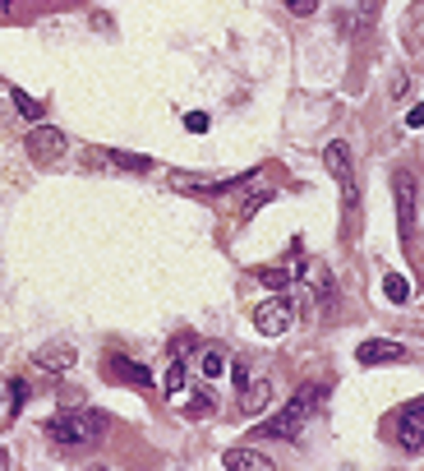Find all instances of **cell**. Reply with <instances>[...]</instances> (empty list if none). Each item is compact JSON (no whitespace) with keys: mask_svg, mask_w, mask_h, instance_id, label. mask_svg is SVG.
Here are the masks:
<instances>
[{"mask_svg":"<svg viewBox=\"0 0 424 471\" xmlns=\"http://www.w3.org/2000/svg\"><path fill=\"white\" fill-rule=\"evenodd\" d=\"M102 374H106L111 384H134V388H153V384H157L148 365H134V361H125V356H106V361H102Z\"/></svg>","mask_w":424,"mask_h":471,"instance_id":"30bf717a","label":"cell"},{"mask_svg":"<svg viewBox=\"0 0 424 471\" xmlns=\"http://www.w3.org/2000/svg\"><path fill=\"white\" fill-rule=\"evenodd\" d=\"M162 388H167V397H185V388H189V370H185V356H171Z\"/></svg>","mask_w":424,"mask_h":471,"instance_id":"ac0fdd59","label":"cell"},{"mask_svg":"<svg viewBox=\"0 0 424 471\" xmlns=\"http://www.w3.org/2000/svg\"><path fill=\"white\" fill-rule=\"evenodd\" d=\"M84 167L88 171H102V167H125V171H153L148 158H138V153H116V148H84Z\"/></svg>","mask_w":424,"mask_h":471,"instance_id":"9c48e42d","label":"cell"},{"mask_svg":"<svg viewBox=\"0 0 424 471\" xmlns=\"http://www.w3.org/2000/svg\"><path fill=\"white\" fill-rule=\"evenodd\" d=\"M222 466H231V471H272V457L258 453V448H227Z\"/></svg>","mask_w":424,"mask_h":471,"instance_id":"9a60e30c","label":"cell"},{"mask_svg":"<svg viewBox=\"0 0 424 471\" xmlns=\"http://www.w3.org/2000/svg\"><path fill=\"white\" fill-rule=\"evenodd\" d=\"M189 397H185V421H207L212 412H217V393H212V379H198L194 388H185Z\"/></svg>","mask_w":424,"mask_h":471,"instance_id":"7c38bea8","label":"cell"},{"mask_svg":"<svg viewBox=\"0 0 424 471\" xmlns=\"http://www.w3.org/2000/svg\"><path fill=\"white\" fill-rule=\"evenodd\" d=\"M392 439H397V448L410 453V457L424 453V397L406 402V407L392 416Z\"/></svg>","mask_w":424,"mask_h":471,"instance_id":"8992f818","label":"cell"},{"mask_svg":"<svg viewBox=\"0 0 424 471\" xmlns=\"http://www.w3.org/2000/svg\"><path fill=\"white\" fill-rule=\"evenodd\" d=\"M227 365H231L227 347H203V352H198V374H203V379H222Z\"/></svg>","mask_w":424,"mask_h":471,"instance_id":"e0dca14e","label":"cell"},{"mask_svg":"<svg viewBox=\"0 0 424 471\" xmlns=\"http://www.w3.org/2000/svg\"><path fill=\"white\" fill-rule=\"evenodd\" d=\"M383 296H388L392 305H406V301H410V287H406V278H401V273H388V278H383Z\"/></svg>","mask_w":424,"mask_h":471,"instance_id":"ffe728a7","label":"cell"},{"mask_svg":"<svg viewBox=\"0 0 424 471\" xmlns=\"http://www.w3.org/2000/svg\"><path fill=\"white\" fill-rule=\"evenodd\" d=\"M33 365L46 370V374H65V370H75V347H69V343H51V347H42L33 356Z\"/></svg>","mask_w":424,"mask_h":471,"instance_id":"5bb4252c","label":"cell"},{"mask_svg":"<svg viewBox=\"0 0 424 471\" xmlns=\"http://www.w3.org/2000/svg\"><path fill=\"white\" fill-rule=\"evenodd\" d=\"M406 125H410V129H419V125H424V102H415V107L406 111Z\"/></svg>","mask_w":424,"mask_h":471,"instance_id":"603a6c76","label":"cell"},{"mask_svg":"<svg viewBox=\"0 0 424 471\" xmlns=\"http://www.w3.org/2000/svg\"><path fill=\"white\" fill-rule=\"evenodd\" d=\"M5 5H15V0H0V10H5Z\"/></svg>","mask_w":424,"mask_h":471,"instance_id":"d4e9b609","label":"cell"},{"mask_svg":"<svg viewBox=\"0 0 424 471\" xmlns=\"http://www.w3.org/2000/svg\"><path fill=\"white\" fill-rule=\"evenodd\" d=\"M287 10H291L296 19H309V15L318 10V0H287Z\"/></svg>","mask_w":424,"mask_h":471,"instance_id":"7402d4cb","label":"cell"},{"mask_svg":"<svg viewBox=\"0 0 424 471\" xmlns=\"http://www.w3.org/2000/svg\"><path fill=\"white\" fill-rule=\"evenodd\" d=\"M10 97H15V107H19V111H24V116H28V120H42V102H33V97H28V93H24V88H15V93H10Z\"/></svg>","mask_w":424,"mask_h":471,"instance_id":"44dd1931","label":"cell"},{"mask_svg":"<svg viewBox=\"0 0 424 471\" xmlns=\"http://www.w3.org/2000/svg\"><path fill=\"white\" fill-rule=\"evenodd\" d=\"M415 194H419V180H415V171H392L397 227H401V245H406V254H410V259H415V245H419V236H415Z\"/></svg>","mask_w":424,"mask_h":471,"instance_id":"277c9868","label":"cell"},{"mask_svg":"<svg viewBox=\"0 0 424 471\" xmlns=\"http://www.w3.org/2000/svg\"><path fill=\"white\" fill-rule=\"evenodd\" d=\"M42 430H46V444H51L56 453H88V448H97V444L106 439L111 416H106V412H93V407H69V412L51 416Z\"/></svg>","mask_w":424,"mask_h":471,"instance_id":"6da1fadb","label":"cell"},{"mask_svg":"<svg viewBox=\"0 0 424 471\" xmlns=\"http://www.w3.org/2000/svg\"><path fill=\"white\" fill-rule=\"evenodd\" d=\"M356 361L360 365H401V361H410V352L401 347V343H360V352H356Z\"/></svg>","mask_w":424,"mask_h":471,"instance_id":"4fadbf2b","label":"cell"},{"mask_svg":"<svg viewBox=\"0 0 424 471\" xmlns=\"http://www.w3.org/2000/svg\"><path fill=\"white\" fill-rule=\"evenodd\" d=\"M323 167H328V171H332V180L341 185V194H346V213H350V227H356V213H360V185H356V158H350V144L332 139V144L323 148Z\"/></svg>","mask_w":424,"mask_h":471,"instance_id":"3957f363","label":"cell"},{"mask_svg":"<svg viewBox=\"0 0 424 471\" xmlns=\"http://www.w3.org/2000/svg\"><path fill=\"white\" fill-rule=\"evenodd\" d=\"M185 125H189V129H207V116H203V111H189Z\"/></svg>","mask_w":424,"mask_h":471,"instance_id":"cb8c5ba5","label":"cell"},{"mask_svg":"<svg viewBox=\"0 0 424 471\" xmlns=\"http://www.w3.org/2000/svg\"><path fill=\"white\" fill-rule=\"evenodd\" d=\"M28 158L37 162V167H51V162H60L65 158V134L56 129V125H46V120H33V129H28Z\"/></svg>","mask_w":424,"mask_h":471,"instance_id":"52a82bcc","label":"cell"},{"mask_svg":"<svg viewBox=\"0 0 424 471\" xmlns=\"http://www.w3.org/2000/svg\"><path fill=\"white\" fill-rule=\"evenodd\" d=\"M291 323H296V305H291L287 296H281V292L254 310V328L263 333V338H281V333H287Z\"/></svg>","mask_w":424,"mask_h":471,"instance_id":"ba28073f","label":"cell"},{"mask_svg":"<svg viewBox=\"0 0 424 471\" xmlns=\"http://www.w3.org/2000/svg\"><path fill=\"white\" fill-rule=\"evenodd\" d=\"M245 180H254V171H227V176H185V171H176L171 189L176 194H198V199H217V194H227Z\"/></svg>","mask_w":424,"mask_h":471,"instance_id":"5b68a950","label":"cell"},{"mask_svg":"<svg viewBox=\"0 0 424 471\" xmlns=\"http://www.w3.org/2000/svg\"><path fill=\"white\" fill-rule=\"evenodd\" d=\"M300 278L309 282V292H314V296H318L323 305L332 301V273H328V263H323V259H309V263H305V273H300Z\"/></svg>","mask_w":424,"mask_h":471,"instance_id":"2e32d148","label":"cell"},{"mask_svg":"<svg viewBox=\"0 0 424 471\" xmlns=\"http://www.w3.org/2000/svg\"><path fill=\"white\" fill-rule=\"evenodd\" d=\"M318 407H323V388H318V384H305V388H296V397H291L272 421H263L258 435H268V439H296Z\"/></svg>","mask_w":424,"mask_h":471,"instance_id":"7a4b0ae2","label":"cell"},{"mask_svg":"<svg viewBox=\"0 0 424 471\" xmlns=\"http://www.w3.org/2000/svg\"><path fill=\"white\" fill-rule=\"evenodd\" d=\"M272 407V374L245 379L240 384V416H263Z\"/></svg>","mask_w":424,"mask_h":471,"instance_id":"8fae6325","label":"cell"},{"mask_svg":"<svg viewBox=\"0 0 424 471\" xmlns=\"http://www.w3.org/2000/svg\"><path fill=\"white\" fill-rule=\"evenodd\" d=\"M254 278H258V282H263V287H268L272 296L291 287V273H287V268H263V273H254Z\"/></svg>","mask_w":424,"mask_h":471,"instance_id":"d6986e66","label":"cell"}]
</instances>
